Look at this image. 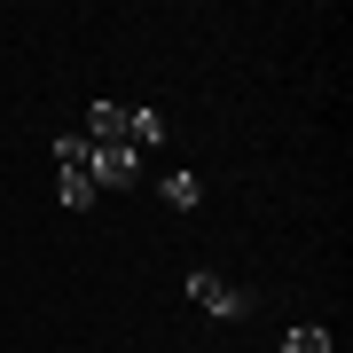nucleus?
<instances>
[{
    "label": "nucleus",
    "mask_w": 353,
    "mask_h": 353,
    "mask_svg": "<svg viewBox=\"0 0 353 353\" xmlns=\"http://www.w3.org/2000/svg\"><path fill=\"white\" fill-rule=\"evenodd\" d=\"M189 299L204 306V314H220V322H243V314L259 306V290H252V283H236V275H212V267H196V275H189Z\"/></svg>",
    "instance_id": "nucleus-1"
},
{
    "label": "nucleus",
    "mask_w": 353,
    "mask_h": 353,
    "mask_svg": "<svg viewBox=\"0 0 353 353\" xmlns=\"http://www.w3.org/2000/svg\"><path fill=\"white\" fill-rule=\"evenodd\" d=\"M134 173H141V157L126 150V141H94V157H87L94 196H102V189H134Z\"/></svg>",
    "instance_id": "nucleus-2"
},
{
    "label": "nucleus",
    "mask_w": 353,
    "mask_h": 353,
    "mask_svg": "<svg viewBox=\"0 0 353 353\" xmlns=\"http://www.w3.org/2000/svg\"><path fill=\"white\" fill-rule=\"evenodd\" d=\"M87 134H94V141H126V102H110V94H102L94 110H87Z\"/></svg>",
    "instance_id": "nucleus-3"
},
{
    "label": "nucleus",
    "mask_w": 353,
    "mask_h": 353,
    "mask_svg": "<svg viewBox=\"0 0 353 353\" xmlns=\"http://www.w3.org/2000/svg\"><path fill=\"white\" fill-rule=\"evenodd\" d=\"M157 196L173 204V212H196V204H204V181H196V173H165V181H157Z\"/></svg>",
    "instance_id": "nucleus-4"
},
{
    "label": "nucleus",
    "mask_w": 353,
    "mask_h": 353,
    "mask_svg": "<svg viewBox=\"0 0 353 353\" xmlns=\"http://www.w3.org/2000/svg\"><path fill=\"white\" fill-rule=\"evenodd\" d=\"M165 141V118L150 110V102H141V110H126V150H157Z\"/></svg>",
    "instance_id": "nucleus-5"
},
{
    "label": "nucleus",
    "mask_w": 353,
    "mask_h": 353,
    "mask_svg": "<svg viewBox=\"0 0 353 353\" xmlns=\"http://www.w3.org/2000/svg\"><path fill=\"white\" fill-rule=\"evenodd\" d=\"M283 353H338V338L322 322H299V330H283Z\"/></svg>",
    "instance_id": "nucleus-6"
},
{
    "label": "nucleus",
    "mask_w": 353,
    "mask_h": 353,
    "mask_svg": "<svg viewBox=\"0 0 353 353\" xmlns=\"http://www.w3.org/2000/svg\"><path fill=\"white\" fill-rule=\"evenodd\" d=\"M87 157H94L87 134H63V141H55V165H63V173H87Z\"/></svg>",
    "instance_id": "nucleus-7"
},
{
    "label": "nucleus",
    "mask_w": 353,
    "mask_h": 353,
    "mask_svg": "<svg viewBox=\"0 0 353 353\" xmlns=\"http://www.w3.org/2000/svg\"><path fill=\"white\" fill-rule=\"evenodd\" d=\"M63 204H71V212H87V204H94V181H87V173H63Z\"/></svg>",
    "instance_id": "nucleus-8"
}]
</instances>
